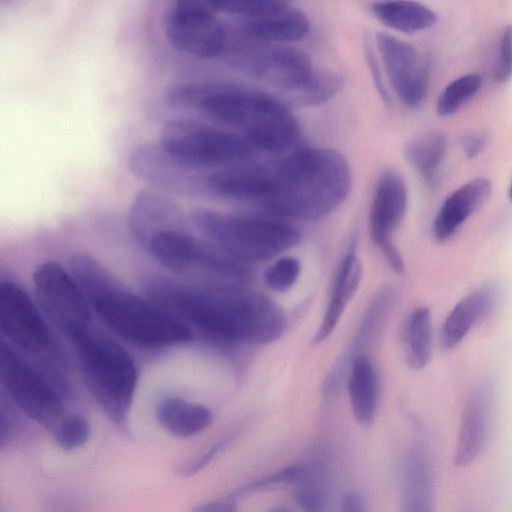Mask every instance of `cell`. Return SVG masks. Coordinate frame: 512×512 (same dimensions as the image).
<instances>
[{
  "label": "cell",
  "mask_w": 512,
  "mask_h": 512,
  "mask_svg": "<svg viewBox=\"0 0 512 512\" xmlns=\"http://www.w3.org/2000/svg\"><path fill=\"white\" fill-rule=\"evenodd\" d=\"M191 512H237V503L235 498L228 495L225 498L201 502Z\"/></svg>",
  "instance_id": "f35d334b"
},
{
  "label": "cell",
  "mask_w": 512,
  "mask_h": 512,
  "mask_svg": "<svg viewBox=\"0 0 512 512\" xmlns=\"http://www.w3.org/2000/svg\"><path fill=\"white\" fill-rule=\"evenodd\" d=\"M145 249L163 266L200 280L209 286H235L249 276L243 263L210 241H203L185 229H171L153 236Z\"/></svg>",
  "instance_id": "52a82bcc"
},
{
  "label": "cell",
  "mask_w": 512,
  "mask_h": 512,
  "mask_svg": "<svg viewBox=\"0 0 512 512\" xmlns=\"http://www.w3.org/2000/svg\"><path fill=\"white\" fill-rule=\"evenodd\" d=\"M144 289L155 305L221 343L268 344L286 328L281 307L239 286H190L150 277Z\"/></svg>",
  "instance_id": "6da1fadb"
},
{
  "label": "cell",
  "mask_w": 512,
  "mask_h": 512,
  "mask_svg": "<svg viewBox=\"0 0 512 512\" xmlns=\"http://www.w3.org/2000/svg\"><path fill=\"white\" fill-rule=\"evenodd\" d=\"M205 190L217 197L254 203L267 210L279 194L280 182L275 169H227L208 175Z\"/></svg>",
  "instance_id": "ac0fdd59"
},
{
  "label": "cell",
  "mask_w": 512,
  "mask_h": 512,
  "mask_svg": "<svg viewBox=\"0 0 512 512\" xmlns=\"http://www.w3.org/2000/svg\"><path fill=\"white\" fill-rule=\"evenodd\" d=\"M348 392L355 420L364 427L371 426L378 410L379 382L373 364L363 355L352 362Z\"/></svg>",
  "instance_id": "484cf974"
},
{
  "label": "cell",
  "mask_w": 512,
  "mask_h": 512,
  "mask_svg": "<svg viewBox=\"0 0 512 512\" xmlns=\"http://www.w3.org/2000/svg\"><path fill=\"white\" fill-rule=\"evenodd\" d=\"M494 394L490 383L477 384L463 405L453 464L458 468L471 465L480 456L489 439L493 418Z\"/></svg>",
  "instance_id": "2e32d148"
},
{
  "label": "cell",
  "mask_w": 512,
  "mask_h": 512,
  "mask_svg": "<svg viewBox=\"0 0 512 512\" xmlns=\"http://www.w3.org/2000/svg\"><path fill=\"white\" fill-rule=\"evenodd\" d=\"M301 472L302 463H292L272 473L265 474L250 480L249 482L234 489L229 494V496L237 499L239 497L254 494L280 484L294 485L300 478Z\"/></svg>",
  "instance_id": "4dcf8cb0"
},
{
  "label": "cell",
  "mask_w": 512,
  "mask_h": 512,
  "mask_svg": "<svg viewBox=\"0 0 512 512\" xmlns=\"http://www.w3.org/2000/svg\"><path fill=\"white\" fill-rule=\"evenodd\" d=\"M307 15L286 1L273 10L245 20V30L252 38L267 44H285L302 40L309 32Z\"/></svg>",
  "instance_id": "603a6c76"
},
{
  "label": "cell",
  "mask_w": 512,
  "mask_h": 512,
  "mask_svg": "<svg viewBox=\"0 0 512 512\" xmlns=\"http://www.w3.org/2000/svg\"><path fill=\"white\" fill-rule=\"evenodd\" d=\"M366 59L368 63L369 70L371 72V76L374 80V84L379 95L382 97L384 101L389 100V95L387 93V89L385 87L382 75L380 73L378 61L374 55V53L368 48L366 50Z\"/></svg>",
  "instance_id": "60d3db41"
},
{
  "label": "cell",
  "mask_w": 512,
  "mask_h": 512,
  "mask_svg": "<svg viewBox=\"0 0 512 512\" xmlns=\"http://www.w3.org/2000/svg\"><path fill=\"white\" fill-rule=\"evenodd\" d=\"M90 424L80 414L65 416L55 429L54 441L64 451H72L82 447L90 437Z\"/></svg>",
  "instance_id": "1f68e13d"
},
{
  "label": "cell",
  "mask_w": 512,
  "mask_h": 512,
  "mask_svg": "<svg viewBox=\"0 0 512 512\" xmlns=\"http://www.w3.org/2000/svg\"><path fill=\"white\" fill-rule=\"evenodd\" d=\"M361 276L362 266L355 253V243H352L336 272L325 313L314 336L315 343L324 341L333 333L356 294Z\"/></svg>",
  "instance_id": "cb8c5ba5"
},
{
  "label": "cell",
  "mask_w": 512,
  "mask_h": 512,
  "mask_svg": "<svg viewBox=\"0 0 512 512\" xmlns=\"http://www.w3.org/2000/svg\"><path fill=\"white\" fill-rule=\"evenodd\" d=\"M343 80L337 73L329 70L315 71L312 80L303 90L306 104H323L333 98L342 88Z\"/></svg>",
  "instance_id": "d6a6232c"
},
{
  "label": "cell",
  "mask_w": 512,
  "mask_h": 512,
  "mask_svg": "<svg viewBox=\"0 0 512 512\" xmlns=\"http://www.w3.org/2000/svg\"><path fill=\"white\" fill-rule=\"evenodd\" d=\"M492 75L498 84L512 79V24L502 30Z\"/></svg>",
  "instance_id": "e575fe53"
},
{
  "label": "cell",
  "mask_w": 512,
  "mask_h": 512,
  "mask_svg": "<svg viewBox=\"0 0 512 512\" xmlns=\"http://www.w3.org/2000/svg\"><path fill=\"white\" fill-rule=\"evenodd\" d=\"M0 328L18 348L39 354L51 348L52 339L29 295L16 283L0 284Z\"/></svg>",
  "instance_id": "9a60e30c"
},
{
  "label": "cell",
  "mask_w": 512,
  "mask_h": 512,
  "mask_svg": "<svg viewBox=\"0 0 512 512\" xmlns=\"http://www.w3.org/2000/svg\"><path fill=\"white\" fill-rule=\"evenodd\" d=\"M129 167L137 178L157 189L182 195L205 190V180L196 178L198 170L175 160L160 144L135 148L129 158Z\"/></svg>",
  "instance_id": "e0dca14e"
},
{
  "label": "cell",
  "mask_w": 512,
  "mask_h": 512,
  "mask_svg": "<svg viewBox=\"0 0 512 512\" xmlns=\"http://www.w3.org/2000/svg\"><path fill=\"white\" fill-rule=\"evenodd\" d=\"M129 226L145 248L156 234L171 230L185 229L184 214L170 198L153 190L139 191L129 211Z\"/></svg>",
  "instance_id": "d6986e66"
},
{
  "label": "cell",
  "mask_w": 512,
  "mask_h": 512,
  "mask_svg": "<svg viewBox=\"0 0 512 512\" xmlns=\"http://www.w3.org/2000/svg\"><path fill=\"white\" fill-rule=\"evenodd\" d=\"M407 203V187L401 175L393 170L383 172L376 183L369 211V235L391 268L400 274L404 271V262L392 235L405 216Z\"/></svg>",
  "instance_id": "7c38bea8"
},
{
  "label": "cell",
  "mask_w": 512,
  "mask_h": 512,
  "mask_svg": "<svg viewBox=\"0 0 512 512\" xmlns=\"http://www.w3.org/2000/svg\"><path fill=\"white\" fill-rule=\"evenodd\" d=\"M294 499L303 512H325L328 501V491L303 485H295Z\"/></svg>",
  "instance_id": "8d00e7d4"
},
{
  "label": "cell",
  "mask_w": 512,
  "mask_h": 512,
  "mask_svg": "<svg viewBox=\"0 0 512 512\" xmlns=\"http://www.w3.org/2000/svg\"><path fill=\"white\" fill-rule=\"evenodd\" d=\"M500 289L485 285L460 300L443 322L440 345L444 350L455 348L473 326L491 315L499 304Z\"/></svg>",
  "instance_id": "44dd1931"
},
{
  "label": "cell",
  "mask_w": 512,
  "mask_h": 512,
  "mask_svg": "<svg viewBox=\"0 0 512 512\" xmlns=\"http://www.w3.org/2000/svg\"><path fill=\"white\" fill-rule=\"evenodd\" d=\"M237 62L249 76L286 90H304L315 73L306 52L282 44L255 47Z\"/></svg>",
  "instance_id": "4fadbf2b"
},
{
  "label": "cell",
  "mask_w": 512,
  "mask_h": 512,
  "mask_svg": "<svg viewBox=\"0 0 512 512\" xmlns=\"http://www.w3.org/2000/svg\"><path fill=\"white\" fill-rule=\"evenodd\" d=\"M403 340L407 365L414 370L423 369L432 352V322L427 307H417L409 315Z\"/></svg>",
  "instance_id": "83f0119b"
},
{
  "label": "cell",
  "mask_w": 512,
  "mask_h": 512,
  "mask_svg": "<svg viewBox=\"0 0 512 512\" xmlns=\"http://www.w3.org/2000/svg\"><path fill=\"white\" fill-rule=\"evenodd\" d=\"M376 46L398 99L410 108L420 106L428 86L426 61L412 44L384 32L376 34Z\"/></svg>",
  "instance_id": "5bb4252c"
},
{
  "label": "cell",
  "mask_w": 512,
  "mask_h": 512,
  "mask_svg": "<svg viewBox=\"0 0 512 512\" xmlns=\"http://www.w3.org/2000/svg\"><path fill=\"white\" fill-rule=\"evenodd\" d=\"M210 1L181 0L164 14V31L172 46L191 56L211 59L226 52L229 35Z\"/></svg>",
  "instance_id": "30bf717a"
},
{
  "label": "cell",
  "mask_w": 512,
  "mask_h": 512,
  "mask_svg": "<svg viewBox=\"0 0 512 512\" xmlns=\"http://www.w3.org/2000/svg\"><path fill=\"white\" fill-rule=\"evenodd\" d=\"M481 86L482 77L476 73H468L454 79L447 84L437 99V114L443 117L455 114L479 92Z\"/></svg>",
  "instance_id": "f546056e"
},
{
  "label": "cell",
  "mask_w": 512,
  "mask_h": 512,
  "mask_svg": "<svg viewBox=\"0 0 512 512\" xmlns=\"http://www.w3.org/2000/svg\"><path fill=\"white\" fill-rule=\"evenodd\" d=\"M300 270V263L295 257H280L265 271V284L272 291L285 292L295 284Z\"/></svg>",
  "instance_id": "836d02e7"
},
{
  "label": "cell",
  "mask_w": 512,
  "mask_h": 512,
  "mask_svg": "<svg viewBox=\"0 0 512 512\" xmlns=\"http://www.w3.org/2000/svg\"><path fill=\"white\" fill-rule=\"evenodd\" d=\"M160 426L178 438H189L207 429L213 421L212 411L201 404L177 396L163 398L156 407Z\"/></svg>",
  "instance_id": "d4e9b609"
},
{
  "label": "cell",
  "mask_w": 512,
  "mask_h": 512,
  "mask_svg": "<svg viewBox=\"0 0 512 512\" xmlns=\"http://www.w3.org/2000/svg\"><path fill=\"white\" fill-rule=\"evenodd\" d=\"M400 512H435L431 462L419 441L408 447L403 458Z\"/></svg>",
  "instance_id": "ffe728a7"
},
{
  "label": "cell",
  "mask_w": 512,
  "mask_h": 512,
  "mask_svg": "<svg viewBox=\"0 0 512 512\" xmlns=\"http://www.w3.org/2000/svg\"><path fill=\"white\" fill-rule=\"evenodd\" d=\"M0 380L27 417L45 429L55 431L65 417L61 392L5 342L0 350Z\"/></svg>",
  "instance_id": "9c48e42d"
},
{
  "label": "cell",
  "mask_w": 512,
  "mask_h": 512,
  "mask_svg": "<svg viewBox=\"0 0 512 512\" xmlns=\"http://www.w3.org/2000/svg\"><path fill=\"white\" fill-rule=\"evenodd\" d=\"M160 145L175 160L195 170L240 163L253 150L242 135L188 119L167 122Z\"/></svg>",
  "instance_id": "ba28073f"
},
{
  "label": "cell",
  "mask_w": 512,
  "mask_h": 512,
  "mask_svg": "<svg viewBox=\"0 0 512 512\" xmlns=\"http://www.w3.org/2000/svg\"><path fill=\"white\" fill-rule=\"evenodd\" d=\"M340 512H366V502L357 490L346 492L341 500Z\"/></svg>",
  "instance_id": "ab89813d"
},
{
  "label": "cell",
  "mask_w": 512,
  "mask_h": 512,
  "mask_svg": "<svg viewBox=\"0 0 512 512\" xmlns=\"http://www.w3.org/2000/svg\"><path fill=\"white\" fill-rule=\"evenodd\" d=\"M70 339L90 393L111 421L124 426L137 383L134 361L117 342L91 325Z\"/></svg>",
  "instance_id": "277c9868"
},
{
  "label": "cell",
  "mask_w": 512,
  "mask_h": 512,
  "mask_svg": "<svg viewBox=\"0 0 512 512\" xmlns=\"http://www.w3.org/2000/svg\"><path fill=\"white\" fill-rule=\"evenodd\" d=\"M274 169L280 191L267 211L285 220L325 217L345 201L351 186L346 158L330 148L294 151Z\"/></svg>",
  "instance_id": "3957f363"
},
{
  "label": "cell",
  "mask_w": 512,
  "mask_h": 512,
  "mask_svg": "<svg viewBox=\"0 0 512 512\" xmlns=\"http://www.w3.org/2000/svg\"><path fill=\"white\" fill-rule=\"evenodd\" d=\"M371 11L387 27L409 34L427 30L437 21L432 9L414 1L373 2Z\"/></svg>",
  "instance_id": "4316f807"
},
{
  "label": "cell",
  "mask_w": 512,
  "mask_h": 512,
  "mask_svg": "<svg viewBox=\"0 0 512 512\" xmlns=\"http://www.w3.org/2000/svg\"><path fill=\"white\" fill-rule=\"evenodd\" d=\"M487 145V135L482 131L469 132L462 136L461 146L467 158L477 157Z\"/></svg>",
  "instance_id": "74e56055"
},
{
  "label": "cell",
  "mask_w": 512,
  "mask_h": 512,
  "mask_svg": "<svg viewBox=\"0 0 512 512\" xmlns=\"http://www.w3.org/2000/svg\"><path fill=\"white\" fill-rule=\"evenodd\" d=\"M491 192V182L483 177L474 178L453 191L444 200L434 218V237L440 242L450 239L485 203Z\"/></svg>",
  "instance_id": "7402d4cb"
},
{
  "label": "cell",
  "mask_w": 512,
  "mask_h": 512,
  "mask_svg": "<svg viewBox=\"0 0 512 512\" xmlns=\"http://www.w3.org/2000/svg\"><path fill=\"white\" fill-rule=\"evenodd\" d=\"M508 198L512 202V178H511L509 188H508Z\"/></svg>",
  "instance_id": "7bdbcfd3"
},
{
  "label": "cell",
  "mask_w": 512,
  "mask_h": 512,
  "mask_svg": "<svg viewBox=\"0 0 512 512\" xmlns=\"http://www.w3.org/2000/svg\"><path fill=\"white\" fill-rule=\"evenodd\" d=\"M268 512H294V511L286 506H276V507L270 509Z\"/></svg>",
  "instance_id": "b9f144b4"
},
{
  "label": "cell",
  "mask_w": 512,
  "mask_h": 512,
  "mask_svg": "<svg viewBox=\"0 0 512 512\" xmlns=\"http://www.w3.org/2000/svg\"><path fill=\"white\" fill-rule=\"evenodd\" d=\"M446 149V138L439 133H432L409 143L404 154L422 180L427 184H434Z\"/></svg>",
  "instance_id": "f1b7e54d"
},
{
  "label": "cell",
  "mask_w": 512,
  "mask_h": 512,
  "mask_svg": "<svg viewBox=\"0 0 512 512\" xmlns=\"http://www.w3.org/2000/svg\"><path fill=\"white\" fill-rule=\"evenodd\" d=\"M228 439H221L210 445L193 459L182 462L174 469V473L183 478L193 476L203 470L228 445Z\"/></svg>",
  "instance_id": "d590c367"
},
{
  "label": "cell",
  "mask_w": 512,
  "mask_h": 512,
  "mask_svg": "<svg viewBox=\"0 0 512 512\" xmlns=\"http://www.w3.org/2000/svg\"><path fill=\"white\" fill-rule=\"evenodd\" d=\"M90 304L108 328L133 344L165 347L192 336L184 322L129 292L118 281L94 296Z\"/></svg>",
  "instance_id": "8992f818"
},
{
  "label": "cell",
  "mask_w": 512,
  "mask_h": 512,
  "mask_svg": "<svg viewBox=\"0 0 512 512\" xmlns=\"http://www.w3.org/2000/svg\"><path fill=\"white\" fill-rule=\"evenodd\" d=\"M167 102L195 109L243 133L256 149L280 153L299 137V124L276 98L262 92L223 85L181 83L169 89Z\"/></svg>",
  "instance_id": "7a4b0ae2"
},
{
  "label": "cell",
  "mask_w": 512,
  "mask_h": 512,
  "mask_svg": "<svg viewBox=\"0 0 512 512\" xmlns=\"http://www.w3.org/2000/svg\"><path fill=\"white\" fill-rule=\"evenodd\" d=\"M33 282L40 307L61 332L70 338L90 325V302L72 275L58 263L39 265Z\"/></svg>",
  "instance_id": "8fae6325"
},
{
  "label": "cell",
  "mask_w": 512,
  "mask_h": 512,
  "mask_svg": "<svg viewBox=\"0 0 512 512\" xmlns=\"http://www.w3.org/2000/svg\"><path fill=\"white\" fill-rule=\"evenodd\" d=\"M191 220L212 244L241 263L270 260L296 246L301 238L295 226L275 216L201 208L193 211Z\"/></svg>",
  "instance_id": "5b68a950"
}]
</instances>
